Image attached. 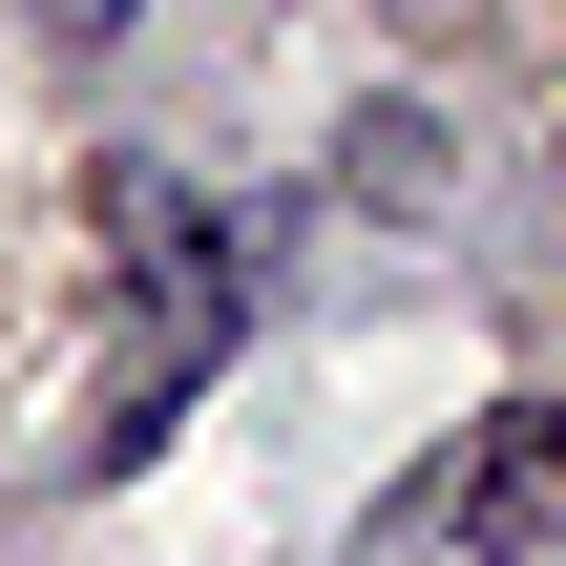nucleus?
<instances>
[{"label":"nucleus","mask_w":566,"mask_h":566,"mask_svg":"<svg viewBox=\"0 0 566 566\" xmlns=\"http://www.w3.org/2000/svg\"><path fill=\"white\" fill-rule=\"evenodd\" d=\"M210 357H231V252H168V294L126 315V378H105V420H84V462H147L189 399H210Z\"/></svg>","instance_id":"1"},{"label":"nucleus","mask_w":566,"mask_h":566,"mask_svg":"<svg viewBox=\"0 0 566 566\" xmlns=\"http://www.w3.org/2000/svg\"><path fill=\"white\" fill-rule=\"evenodd\" d=\"M42 21H63V42H126V0H42Z\"/></svg>","instance_id":"2"}]
</instances>
